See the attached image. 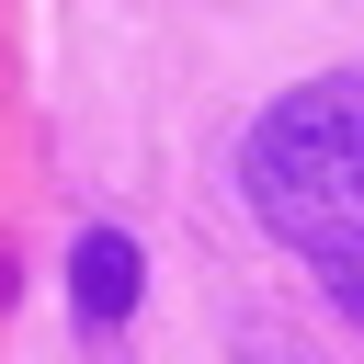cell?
I'll use <instances>...</instances> for the list:
<instances>
[{
    "label": "cell",
    "instance_id": "7a4b0ae2",
    "mask_svg": "<svg viewBox=\"0 0 364 364\" xmlns=\"http://www.w3.org/2000/svg\"><path fill=\"white\" fill-rule=\"evenodd\" d=\"M136 296H148V250H136L125 228H80V239H68V318H80V330H125Z\"/></svg>",
    "mask_w": 364,
    "mask_h": 364
},
{
    "label": "cell",
    "instance_id": "3957f363",
    "mask_svg": "<svg viewBox=\"0 0 364 364\" xmlns=\"http://www.w3.org/2000/svg\"><path fill=\"white\" fill-rule=\"evenodd\" d=\"M228 364H341V353L307 341V330H284V318H239L228 330Z\"/></svg>",
    "mask_w": 364,
    "mask_h": 364
},
{
    "label": "cell",
    "instance_id": "5b68a950",
    "mask_svg": "<svg viewBox=\"0 0 364 364\" xmlns=\"http://www.w3.org/2000/svg\"><path fill=\"white\" fill-rule=\"evenodd\" d=\"M11 296H23V273H11V250H0V307H11Z\"/></svg>",
    "mask_w": 364,
    "mask_h": 364
},
{
    "label": "cell",
    "instance_id": "6da1fadb",
    "mask_svg": "<svg viewBox=\"0 0 364 364\" xmlns=\"http://www.w3.org/2000/svg\"><path fill=\"white\" fill-rule=\"evenodd\" d=\"M239 205L296 262H364V57L273 91L239 125Z\"/></svg>",
    "mask_w": 364,
    "mask_h": 364
},
{
    "label": "cell",
    "instance_id": "277c9868",
    "mask_svg": "<svg viewBox=\"0 0 364 364\" xmlns=\"http://www.w3.org/2000/svg\"><path fill=\"white\" fill-rule=\"evenodd\" d=\"M330 307H341V318L364 330V262H330Z\"/></svg>",
    "mask_w": 364,
    "mask_h": 364
}]
</instances>
